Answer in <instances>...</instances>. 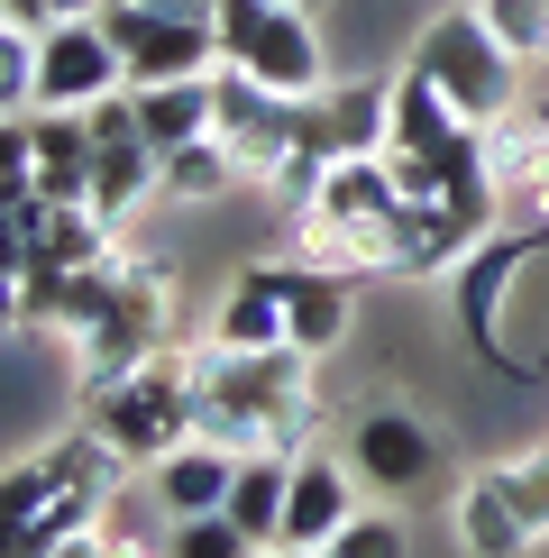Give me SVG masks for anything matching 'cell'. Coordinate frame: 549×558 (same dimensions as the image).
I'll return each mask as SVG.
<instances>
[{"instance_id":"obj_1","label":"cell","mask_w":549,"mask_h":558,"mask_svg":"<svg viewBox=\"0 0 549 558\" xmlns=\"http://www.w3.org/2000/svg\"><path fill=\"white\" fill-rule=\"evenodd\" d=\"M449 312H457V339H467L495 376H513V385L549 376V229L503 220L495 239L449 275Z\"/></svg>"},{"instance_id":"obj_2","label":"cell","mask_w":549,"mask_h":558,"mask_svg":"<svg viewBox=\"0 0 549 558\" xmlns=\"http://www.w3.org/2000/svg\"><path fill=\"white\" fill-rule=\"evenodd\" d=\"M312 348L274 339V348H220V339H193V430L220 439L229 458H257L274 449V422L312 393Z\"/></svg>"},{"instance_id":"obj_3","label":"cell","mask_w":549,"mask_h":558,"mask_svg":"<svg viewBox=\"0 0 549 558\" xmlns=\"http://www.w3.org/2000/svg\"><path fill=\"white\" fill-rule=\"evenodd\" d=\"M403 56L422 64V74L440 83L476 129H495V120H513V110H522V74H532V64H522L513 46L476 19V0H467V10H430L422 28H412Z\"/></svg>"},{"instance_id":"obj_4","label":"cell","mask_w":549,"mask_h":558,"mask_svg":"<svg viewBox=\"0 0 549 558\" xmlns=\"http://www.w3.org/2000/svg\"><path fill=\"white\" fill-rule=\"evenodd\" d=\"M83 412L101 422L110 449H120L129 468L147 476L166 449H183V439H193V348H174V339H166L147 366H129V376L110 385V393H91Z\"/></svg>"},{"instance_id":"obj_5","label":"cell","mask_w":549,"mask_h":558,"mask_svg":"<svg viewBox=\"0 0 549 558\" xmlns=\"http://www.w3.org/2000/svg\"><path fill=\"white\" fill-rule=\"evenodd\" d=\"M220 64L257 74L266 92H330V37H320V10H293V0H220Z\"/></svg>"},{"instance_id":"obj_6","label":"cell","mask_w":549,"mask_h":558,"mask_svg":"<svg viewBox=\"0 0 549 558\" xmlns=\"http://www.w3.org/2000/svg\"><path fill=\"white\" fill-rule=\"evenodd\" d=\"M101 28H110V46H120L129 83L220 74V19H211V10H147V0H110Z\"/></svg>"},{"instance_id":"obj_7","label":"cell","mask_w":549,"mask_h":558,"mask_svg":"<svg viewBox=\"0 0 549 558\" xmlns=\"http://www.w3.org/2000/svg\"><path fill=\"white\" fill-rule=\"evenodd\" d=\"M339 449H349L357 485H376V495H412V485H430L449 468V439L412 403H357L349 430H339Z\"/></svg>"},{"instance_id":"obj_8","label":"cell","mask_w":549,"mask_h":558,"mask_svg":"<svg viewBox=\"0 0 549 558\" xmlns=\"http://www.w3.org/2000/svg\"><path fill=\"white\" fill-rule=\"evenodd\" d=\"M211 137L239 156L247 193H257V174L274 166V156L303 147V101H293V92H266L257 74H239V64H220L211 74Z\"/></svg>"},{"instance_id":"obj_9","label":"cell","mask_w":549,"mask_h":558,"mask_svg":"<svg viewBox=\"0 0 549 558\" xmlns=\"http://www.w3.org/2000/svg\"><path fill=\"white\" fill-rule=\"evenodd\" d=\"M247 275H266L274 302H284V339L312 348V357H339V348L357 339V275H320L303 266L293 247H274V257H247Z\"/></svg>"},{"instance_id":"obj_10","label":"cell","mask_w":549,"mask_h":558,"mask_svg":"<svg viewBox=\"0 0 549 558\" xmlns=\"http://www.w3.org/2000/svg\"><path fill=\"white\" fill-rule=\"evenodd\" d=\"M101 92H129V64L101 19H56L37 28V110H91Z\"/></svg>"},{"instance_id":"obj_11","label":"cell","mask_w":549,"mask_h":558,"mask_svg":"<svg viewBox=\"0 0 549 558\" xmlns=\"http://www.w3.org/2000/svg\"><path fill=\"white\" fill-rule=\"evenodd\" d=\"M303 147L320 156H385L394 147V74H330L303 101Z\"/></svg>"},{"instance_id":"obj_12","label":"cell","mask_w":549,"mask_h":558,"mask_svg":"<svg viewBox=\"0 0 549 558\" xmlns=\"http://www.w3.org/2000/svg\"><path fill=\"white\" fill-rule=\"evenodd\" d=\"M349 513H357L349 449H303V458H293V495H284V531H274V549H330Z\"/></svg>"},{"instance_id":"obj_13","label":"cell","mask_w":549,"mask_h":558,"mask_svg":"<svg viewBox=\"0 0 549 558\" xmlns=\"http://www.w3.org/2000/svg\"><path fill=\"white\" fill-rule=\"evenodd\" d=\"M229 485H239V458L220 449V439H183V449H166L147 468V495L166 522H193V513H229Z\"/></svg>"},{"instance_id":"obj_14","label":"cell","mask_w":549,"mask_h":558,"mask_svg":"<svg viewBox=\"0 0 549 558\" xmlns=\"http://www.w3.org/2000/svg\"><path fill=\"white\" fill-rule=\"evenodd\" d=\"M10 220H19V239H28V275H37V266H91V257L120 247V229L91 211V202H46V193H28Z\"/></svg>"},{"instance_id":"obj_15","label":"cell","mask_w":549,"mask_h":558,"mask_svg":"<svg viewBox=\"0 0 549 558\" xmlns=\"http://www.w3.org/2000/svg\"><path fill=\"white\" fill-rule=\"evenodd\" d=\"M320 211L349 220L366 239V257H376V239L403 220V183H394V156H330V174H320Z\"/></svg>"},{"instance_id":"obj_16","label":"cell","mask_w":549,"mask_h":558,"mask_svg":"<svg viewBox=\"0 0 549 558\" xmlns=\"http://www.w3.org/2000/svg\"><path fill=\"white\" fill-rule=\"evenodd\" d=\"M457 549L467 558H532L540 549V531L522 522V504H513V485H503V468H476L467 485H457Z\"/></svg>"},{"instance_id":"obj_17","label":"cell","mask_w":549,"mask_h":558,"mask_svg":"<svg viewBox=\"0 0 549 558\" xmlns=\"http://www.w3.org/2000/svg\"><path fill=\"white\" fill-rule=\"evenodd\" d=\"M476 137H486V129H476L467 110H457L449 92L403 56V74H394V147H412V156H457V147H476Z\"/></svg>"},{"instance_id":"obj_18","label":"cell","mask_w":549,"mask_h":558,"mask_svg":"<svg viewBox=\"0 0 549 558\" xmlns=\"http://www.w3.org/2000/svg\"><path fill=\"white\" fill-rule=\"evenodd\" d=\"M64 531H56V476L46 458H19L0 468V558H46Z\"/></svg>"},{"instance_id":"obj_19","label":"cell","mask_w":549,"mask_h":558,"mask_svg":"<svg viewBox=\"0 0 549 558\" xmlns=\"http://www.w3.org/2000/svg\"><path fill=\"white\" fill-rule=\"evenodd\" d=\"M37 458H46V476H56L64 495H91V504H120V495H129V476H137L129 458L101 439V422H83V430H56Z\"/></svg>"},{"instance_id":"obj_20","label":"cell","mask_w":549,"mask_h":558,"mask_svg":"<svg viewBox=\"0 0 549 558\" xmlns=\"http://www.w3.org/2000/svg\"><path fill=\"white\" fill-rule=\"evenodd\" d=\"M156 166H166V156H156L147 137H101V156H91V211L110 229L156 211Z\"/></svg>"},{"instance_id":"obj_21","label":"cell","mask_w":549,"mask_h":558,"mask_svg":"<svg viewBox=\"0 0 549 558\" xmlns=\"http://www.w3.org/2000/svg\"><path fill=\"white\" fill-rule=\"evenodd\" d=\"M220 193H247L239 156L220 147V137H193V147H166V166H156V202H174V211H202V202Z\"/></svg>"},{"instance_id":"obj_22","label":"cell","mask_w":549,"mask_h":558,"mask_svg":"<svg viewBox=\"0 0 549 558\" xmlns=\"http://www.w3.org/2000/svg\"><path fill=\"white\" fill-rule=\"evenodd\" d=\"M137 137H147L156 156L211 137V74H193V83H137Z\"/></svg>"},{"instance_id":"obj_23","label":"cell","mask_w":549,"mask_h":558,"mask_svg":"<svg viewBox=\"0 0 549 558\" xmlns=\"http://www.w3.org/2000/svg\"><path fill=\"white\" fill-rule=\"evenodd\" d=\"M284 495H293V458H274V449L239 458V485H229V522H239L257 549H274V531H284Z\"/></svg>"},{"instance_id":"obj_24","label":"cell","mask_w":549,"mask_h":558,"mask_svg":"<svg viewBox=\"0 0 549 558\" xmlns=\"http://www.w3.org/2000/svg\"><path fill=\"white\" fill-rule=\"evenodd\" d=\"M211 339L220 348H274V339H284V302H274V284H266V275H229V293L211 302Z\"/></svg>"},{"instance_id":"obj_25","label":"cell","mask_w":549,"mask_h":558,"mask_svg":"<svg viewBox=\"0 0 549 558\" xmlns=\"http://www.w3.org/2000/svg\"><path fill=\"white\" fill-rule=\"evenodd\" d=\"M284 247H293L303 266H320V275H357V284L376 275V257H366V239H357L349 220H330L320 202H312V211H293V220H284Z\"/></svg>"},{"instance_id":"obj_26","label":"cell","mask_w":549,"mask_h":558,"mask_svg":"<svg viewBox=\"0 0 549 558\" xmlns=\"http://www.w3.org/2000/svg\"><path fill=\"white\" fill-rule=\"evenodd\" d=\"M330 549H339V558H412V531H403L394 504H357V513L339 522Z\"/></svg>"},{"instance_id":"obj_27","label":"cell","mask_w":549,"mask_h":558,"mask_svg":"<svg viewBox=\"0 0 549 558\" xmlns=\"http://www.w3.org/2000/svg\"><path fill=\"white\" fill-rule=\"evenodd\" d=\"M476 19H486L522 64H549V0H476Z\"/></svg>"},{"instance_id":"obj_28","label":"cell","mask_w":549,"mask_h":558,"mask_svg":"<svg viewBox=\"0 0 549 558\" xmlns=\"http://www.w3.org/2000/svg\"><path fill=\"white\" fill-rule=\"evenodd\" d=\"M166 558H266V549L247 541L229 513H193V522H174V531H166Z\"/></svg>"},{"instance_id":"obj_29","label":"cell","mask_w":549,"mask_h":558,"mask_svg":"<svg viewBox=\"0 0 549 558\" xmlns=\"http://www.w3.org/2000/svg\"><path fill=\"white\" fill-rule=\"evenodd\" d=\"M28 193H37V110H19V120H0V211H19Z\"/></svg>"},{"instance_id":"obj_30","label":"cell","mask_w":549,"mask_h":558,"mask_svg":"<svg viewBox=\"0 0 549 558\" xmlns=\"http://www.w3.org/2000/svg\"><path fill=\"white\" fill-rule=\"evenodd\" d=\"M37 110V28H10L0 19V120Z\"/></svg>"},{"instance_id":"obj_31","label":"cell","mask_w":549,"mask_h":558,"mask_svg":"<svg viewBox=\"0 0 549 558\" xmlns=\"http://www.w3.org/2000/svg\"><path fill=\"white\" fill-rule=\"evenodd\" d=\"M503 485H513V504H522V522L549 541V439L540 449H522V458H503Z\"/></svg>"},{"instance_id":"obj_32","label":"cell","mask_w":549,"mask_h":558,"mask_svg":"<svg viewBox=\"0 0 549 558\" xmlns=\"http://www.w3.org/2000/svg\"><path fill=\"white\" fill-rule=\"evenodd\" d=\"M503 220H513V229H549V156H540V174L503 202Z\"/></svg>"},{"instance_id":"obj_33","label":"cell","mask_w":549,"mask_h":558,"mask_svg":"<svg viewBox=\"0 0 549 558\" xmlns=\"http://www.w3.org/2000/svg\"><path fill=\"white\" fill-rule=\"evenodd\" d=\"M46 558H120V541H110V522H83V531H64Z\"/></svg>"},{"instance_id":"obj_34","label":"cell","mask_w":549,"mask_h":558,"mask_svg":"<svg viewBox=\"0 0 549 558\" xmlns=\"http://www.w3.org/2000/svg\"><path fill=\"white\" fill-rule=\"evenodd\" d=\"M147 10H220V0H147Z\"/></svg>"},{"instance_id":"obj_35","label":"cell","mask_w":549,"mask_h":558,"mask_svg":"<svg viewBox=\"0 0 549 558\" xmlns=\"http://www.w3.org/2000/svg\"><path fill=\"white\" fill-rule=\"evenodd\" d=\"M266 558H339V549H266Z\"/></svg>"},{"instance_id":"obj_36","label":"cell","mask_w":549,"mask_h":558,"mask_svg":"<svg viewBox=\"0 0 549 558\" xmlns=\"http://www.w3.org/2000/svg\"><path fill=\"white\" fill-rule=\"evenodd\" d=\"M293 10H330V0H293Z\"/></svg>"}]
</instances>
